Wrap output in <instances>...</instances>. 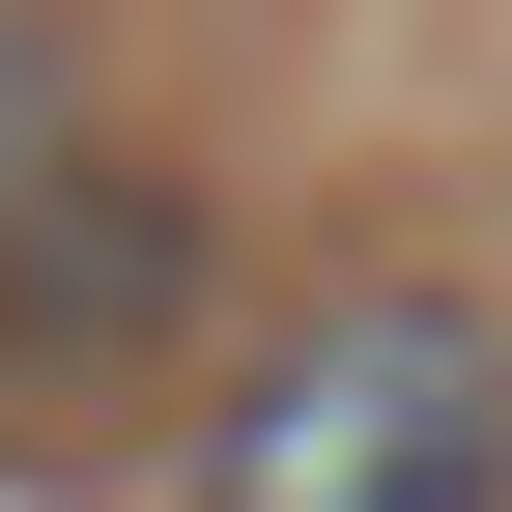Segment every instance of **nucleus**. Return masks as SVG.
<instances>
[{
  "instance_id": "obj_1",
  "label": "nucleus",
  "mask_w": 512,
  "mask_h": 512,
  "mask_svg": "<svg viewBox=\"0 0 512 512\" xmlns=\"http://www.w3.org/2000/svg\"><path fill=\"white\" fill-rule=\"evenodd\" d=\"M200 512H512V342L456 285H342L200 399Z\"/></svg>"
}]
</instances>
